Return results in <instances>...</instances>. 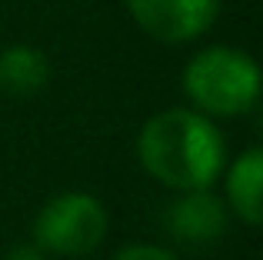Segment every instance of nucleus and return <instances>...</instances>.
<instances>
[{"mask_svg": "<svg viewBox=\"0 0 263 260\" xmlns=\"http://www.w3.org/2000/svg\"><path fill=\"white\" fill-rule=\"evenodd\" d=\"M227 207L243 224L260 227L263 220V150L250 147L230 163L227 170Z\"/></svg>", "mask_w": 263, "mask_h": 260, "instance_id": "6", "label": "nucleus"}, {"mask_svg": "<svg viewBox=\"0 0 263 260\" xmlns=\"http://www.w3.org/2000/svg\"><path fill=\"white\" fill-rule=\"evenodd\" d=\"M110 227L107 207L93 194L67 190L40 207L33 220V244L44 254L57 257H87L103 244Z\"/></svg>", "mask_w": 263, "mask_h": 260, "instance_id": "3", "label": "nucleus"}, {"mask_svg": "<svg viewBox=\"0 0 263 260\" xmlns=\"http://www.w3.org/2000/svg\"><path fill=\"white\" fill-rule=\"evenodd\" d=\"M137 157L157 183L177 194L206 190L227 167V140L213 117L190 107H170L140 127Z\"/></svg>", "mask_w": 263, "mask_h": 260, "instance_id": "1", "label": "nucleus"}, {"mask_svg": "<svg viewBox=\"0 0 263 260\" xmlns=\"http://www.w3.org/2000/svg\"><path fill=\"white\" fill-rule=\"evenodd\" d=\"M4 260H47V254L37 247V244H17L4 254Z\"/></svg>", "mask_w": 263, "mask_h": 260, "instance_id": "9", "label": "nucleus"}, {"mask_svg": "<svg viewBox=\"0 0 263 260\" xmlns=\"http://www.w3.org/2000/svg\"><path fill=\"white\" fill-rule=\"evenodd\" d=\"M134 24L157 44H190L203 37L220 13V0H127Z\"/></svg>", "mask_w": 263, "mask_h": 260, "instance_id": "4", "label": "nucleus"}, {"mask_svg": "<svg viewBox=\"0 0 263 260\" xmlns=\"http://www.w3.org/2000/svg\"><path fill=\"white\" fill-rule=\"evenodd\" d=\"M50 80V60L44 50L30 44H13L0 50V90L13 97H30L44 90Z\"/></svg>", "mask_w": 263, "mask_h": 260, "instance_id": "7", "label": "nucleus"}, {"mask_svg": "<svg viewBox=\"0 0 263 260\" xmlns=\"http://www.w3.org/2000/svg\"><path fill=\"white\" fill-rule=\"evenodd\" d=\"M163 224H167V234L186 247H210L230 227V207L223 197L210 194V187L183 190L177 200H170Z\"/></svg>", "mask_w": 263, "mask_h": 260, "instance_id": "5", "label": "nucleus"}, {"mask_svg": "<svg viewBox=\"0 0 263 260\" xmlns=\"http://www.w3.org/2000/svg\"><path fill=\"white\" fill-rule=\"evenodd\" d=\"M114 260H180V257L167 247H157V244H130V247L117 250Z\"/></svg>", "mask_w": 263, "mask_h": 260, "instance_id": "8", "label": "nucleus"}, {"mask_svg": "<svg viewBox=\"0 0 263 260\" xmlns=\"http://www.w3.org/2000/svg\"><path fill=\"white\" fill-rule=\"evenodd\" d=\"M183 90L206 117H240L260 100V67L237 47H206L186 64Z\"/></svg>", "mask_w": 263, "mask_h": 260, "instance_id": "2", "label": "nucleus"}]
</instances>
